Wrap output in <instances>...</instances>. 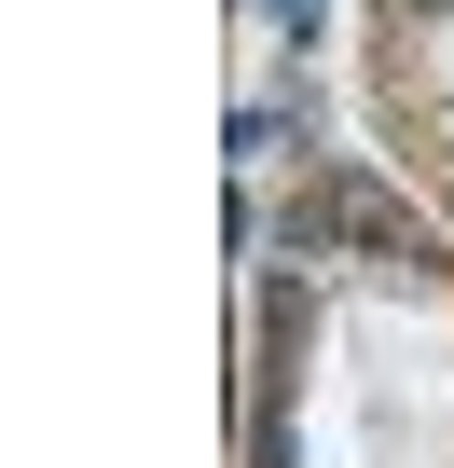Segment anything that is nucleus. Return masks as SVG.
Returning <instances> with one entry per match:
<instances>
[{
	"mask_svg": "<svg viewBox=\"0 0 454 468\" xmlns=\"http://www.w3.org/2000/svg\"><path fill=\"white\" fill-rule=\"evenodd\" d=\"M276 234H290L303 262H317V249H358V262H413V207H399L385 179H358V165H331V179H317V193L276 220Z\"/></svg>",
	"mask_w": 454,
	"mask_h": 468,
	"instance_id": "nucleus-1",
	"label": "nucleus"
}]
</instances>
